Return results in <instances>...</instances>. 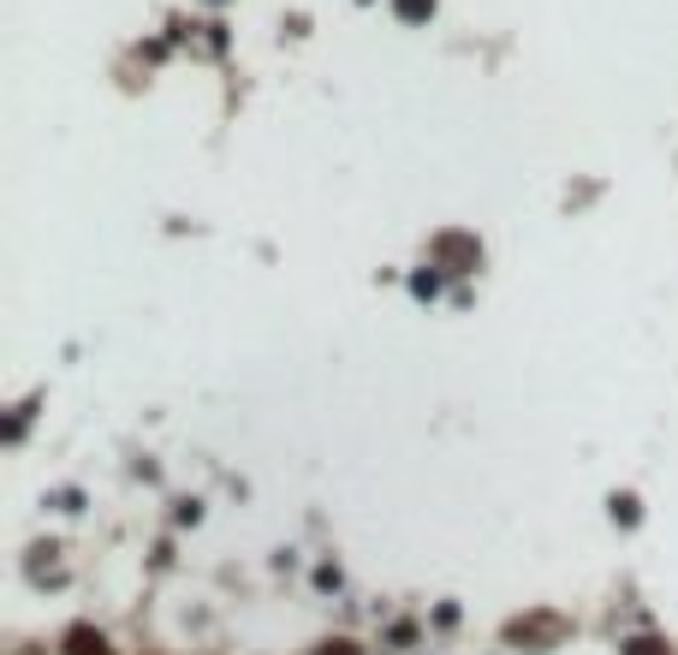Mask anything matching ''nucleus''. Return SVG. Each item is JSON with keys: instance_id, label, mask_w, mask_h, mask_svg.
Here are the masks:
<instances>
[{"instance_id": "nucleus-1", "label": "nucleus", "mask_w": 678, "mask_h": 655, "mask_svg": "<svg viewBox=\"0 0 678 655\" xmlns=\"http://www.w3.org/2000/svg\"><path fill=\"white\" fill-rule=\"evenodd\" d=\"M429 7H434V0H399V12H405V19H423Z\"/></svg>"}, {"instance_id": "nucleus-2", "label": "nucleus", "mask_w": 678, "mask_h": 655, "mask_svg": "<svg viewBox=\"0 0 678 655\" xmlns=\"http://www.w3.org/2000/svg\"><path fill=\"white\" fill-rule=\"evenodd\" d=\"M327 655H352V644H327Z\"/></svg>"}]
</instances>
